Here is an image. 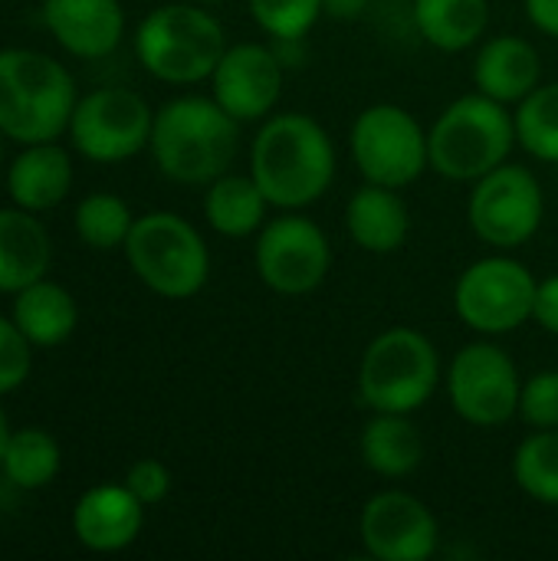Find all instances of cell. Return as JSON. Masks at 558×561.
I'll use <instances>...</instances> for the list:
<instances>
[{
	"label": "cell",
	"instance_id": "obj_1",
	"mask_svg": "<svg viewBox=\"0 0 558 561\" xmlns=\"http://www.w3.org/2000/svg\"><path fill=\"white\" fill-rule=\"evenodd\" d=\"M250 174L273 207H309L335 178V145L306 112L273 115L253 138Z\"/></svg>",
	"mask_w": 558,
	"mask_h": 561
},
{
	"label": "cell",
	"instance_id": "obj_2",
	"mask_svg": "<svg viewBox=\"0 0 558 561\" xmlns=\"http://www.w3.org/2000/svg\"><path fill=\"white\" fill-rule=\"evenodd\" d=\"M240 122L217 99L184 95L168 102L151 125V154L164 178L178 184H210L237 158Z\"/></svg>",
	"mask_w": 558,
	"mask_h": 561
},
{
	"label": "cell",
	"instance_id": "obj_3",
	"mask_svg": "<svg viewBox=\"0 0 558 561\" xmlns=\"http://www.w3.org/2000/svg\"><path fill=\"white\" fill-rule=\"evenodd\" d=\"M76 108L72 76L49 56L33 49L0 53V131L39 145L69 128Z\"/></svg>",
	"mask_w": 558,
	"mask_h": 561
},
{
	"label": "cell",
	"instance_id": "obj_4",
	"mask_svg": "<svg viewBox=\"0 0 558 561\" xmlns=\"http://www.w3.org/2000/svg\"><path fill=\"white\" fill-rule=\"evenodd\" d=\"M513 145V115L503 102L483 92L451 102L428 131L431 168L451 181H480L506 161Z\"/></svg>",
	"mask_w": 558,
	"mask_h": 561
},
{
	"label": "cell",
	"instance_id": "obj_5",
	"mask_svg": "<svg viewBox=\"0 0 558 561\" xmlns=\"http://www.w3.org/2000/svg\"><path fill=\"white\" fill-rule=\"evenodd\" d=\"M135 49L155 79L174 85L210 79L227 53L220 23L201 10V3H168L151 10L138 26Z\"/></svg>",
	"mask_w": 558,
	"mask_h": 561
},
{
	"label": "cell",
	"instance_id": "obj_6",
	"mask_svg": "<svg viewBox=\"0 0 558 561\" xmlns=\"http://www.w3.org/2000/svg\"><path fill=\"white\" fill-rule=\"evenodd\" d=\"M441 358L428 335L398 325L372 339L358 365V398L375 414H411L437 388Z\"/></svg>",
	"mask_w": 558,
	"mask_h": 561
},
{
	"label": "cell",
	"instance_id": "obj_7",
	"mask_svg": "<svg viewBox=\"0 0 558 561\" xmlns=\"http://www.w3.org/2000/svg\"><path fill=\"white\" fill-rule=\"evenodd\" d=\"M125 256L135 276L164 299H191L210 273V253L201 233L168 210L145 214L132 224Z\"/></svg>",
	"mask_w": 558,
	"mask_h": 561
},
{
	"label": "cell",
	"instance_id": "obj_8",
	"mask_svg": "<svg viewBox=\"0 0 558 561\" xmlns=\"http://www.w3.org/2000/svg\"><path fill=\"white\" fill-rule=\"evenodd\" d=\"M352 158L368 184L408 187L431 168L428 135L418 118L391 102L368 105L352 125Z\"/></svg>",
	"mask_w": 558,
	"mask_h": 561
},
{
	"label": "cell",
	"instance_id": "obj_9",
	"mask_svg": "<svg viewBox=\"0 0 558 561\" xmlns=\"http://www.w3.org/2000/svg\"><path fill=\"white\" fill-rule=\"evenodd\" d=\"M536 286V276L520 260L487 256L460 273L454 309L467 329L483 335H506L533 319Z\"/></svg>",
	"mask_w": 558,
	"mask_h": 561
},
{
	"label": "cell",
	"instance_id": "obj_10",
	"mask_svg": "<svg viewBox=\"0 0 558 561\" xmlns=\"http://www.w3.org/2000/svg\"><path fill=\"white\" fill-rule=\"evenodd\" d=\"M546 214L543 187L536 174L520 164H500L480 181L467 204V220L474 233L490 247H523L536 237Z\"/></svg>",
	"mask_w": 558,
	"mask_h": 561
},
{
	"label": "cell",
	"instance_id": "obj_11",
	"mask_svg": "<svg viewBox=\"0 0 558 561\" xmlns=\"http://www.w3.org/2000/svg\"><path fill=\"white\" fill-rule=\"evenodd\" d=\"M520 391L523 381L513 358L490 342L464 345L451 362V404L474 427H500L520 414Z\"/></svg>",
	"mask_w": 558,
	"mask_h": 561
},
{
	"label": "cell",
	"instance_id": "obj_12",
	"mask_svg": "<svg viewBox=\"0 0 558 561\" xmlns=\"http://www.w3.org/2000/svg\"><path fill=\"white\" fill-rule=\"evenodd\" d=\"M253 263L260 279L273 293L306 296L322 286L332 263V250L316 220L303 214H283L260 227Z\"/></svg>",
	"mask_w": 558,
	"mask_h": 561
},
{
	"label": "cell",
	"instance_id": "obj_13",
	"mask_svg": "<svg viewBox=\"0 0 558 561\" xmlns=\"http://www.w3.org/2000/svg\"><path fill=\"white\" fill-rule=\"evenodd\" d=\"M155 112L128 89H99L76 102L69 131L92 161H125L151 141Z\"/></svg>",
	"mask_w": 558,
	"mask_h": 561
},
{
	"label": "cell",
	"instance_id": "obj_14",
	"mask_svg": "<svg viewBox=\"0 0 558 561\" xmlns=\"http://www.w3.org/2000/svg\"><path fill=\"white\" fill-rule=\"evenodd\" d=\"M358 536L365 552L378 561H424L441 542L434 513L401 490H385L365 503Z\"/></svg>",
	"mask_w": 558,
	"mask_h": 561
},
{
	"label": "cell",
	"instance_id": "obj_15",
	"mask_svg": "<svg viewBox=\"0 0 558 561\" xmlns=\"http://www.w3.org/2000/svg\"><path fill=\"white\" fill-rule=\"evenodd\" d=\"M214 99L237 122H260L283 92V62L263 43L230 46L214 69Z\"/></svg>",
	"mask_w": 558,
	"mask_h": 561
},
{
	"label": "cell",
	"instance_id": "obj_16",
	"mask_svg": "<svg viewBox=\"0 0 558 561\" xmlns=\"http://www.w3.org/2000/svg\"><path fill=\"white\" fill-rule=\"evenodd\" d=\"M43 20L49 33L82 59L109 56L125 30V13L118 0H46Z\"/></svg>",
	"mask_w": 558,
	"mask_h": 561
},
{
	"label": "cell",
	"instance_id": "obj_17",
	"mask_svg": "<svg viewBox=\"0 0 558 561\" xmlns=\"http://www.w3.org/2000/svg\"><path fill=\"white\" fill-rule=\"evenodd\" d=\"M145 503L128 486H95L89 490L72 513V529L79 542L92 552H118L132 546L141 533Z\"/></svg>",
	"mask_w": 558,
	"mask_h": 561
},
{
	"label": "cell",
	"instance_id": "obj_18",
	"mask_svg": "<svg viewBox=\"0 0 558 561\" xmlns=\"http://www.w3.org/2000/svg\"><path fill=\"white\" fill-rule=\"evenodd\" d=\"M539 53L523 36H493L480 46L474 62L477 92L497 102H523L539 85Z\"/></svg>",
	"mask_w": 558,
	"mask_h": 561
},
{
	"label": "cell",
	"instance_id": "obj_19",
	"mask_svg": "<svg viewBox=\"0 0 558 561\" xmlns=\"http://www.w3.org/2000/svg\"><path fill=\"white\" fill-rule=\"evenodd\" d=\"M345 227L352 240L368 253H395L405 247L411 217L395 187L368 184L358 187L345 207Z\"/></svg>",
	"mask_w": 558,
	"mask_h": 561
},
{
	"label": "cell",
	"instance_id": "obj_20",
	"mask_svg": "<svg viewBox=\"0 0 558 561\" xmlns=\"http://www.w3.org/2000/svg\"><path fill=\"white\" fill-rule=\"evenodd\" d=\"M72 184V164L69 154L59 145L39 141L30 145L7 174V187L10 197L23 207V210H49L56 207Z\"/></svg>",
	"mask_w": 558,
	"mask_h": 561
},
{
	"label": "cell",
	"instance_id": "obj_21",
	"mask_svg": "<svg viewBox=\"0 0 558 561\" xmlns=\"http://www.w3.org/2000/svg\"><path fill=\"white\" fill-rule=\"evenodd\" d=\"M362 463L388 480L411 477L424 463V437L408 414H375L358 440Z\"/></svg>",
	"mask_w": 558,
	"mask_h": 561
},
{
	"label": "cell",
	"instance_id": "obj_22",
	"mask_svg": "<svg viewBox=\"0 0 558 561\" xmlns=\"http://www.w3.org/2000/svg\"><path fill=\"white\" fill-rule=\"evenodd\" d=\"M49 266V237L26 210H0V293H20L43 279Z\"/></svg>",
	"mask_w": 558,
	"mask_h": 561
},
{
	"label": "cell",
	"instance_id": "obj_23",
	"mask_svg": "<svg viewBox=\"0 0 558 561\" xmlns=\"http://www.w3.org/2000/svg\"><path fill=\"white\" fill-rule=\"evenodd\" d=\"M266 194L253 174H220L204 194V217L224 237H250L266 224Z\"/></svg>",
	"mask_w": 558,
	"mask_h": 561
},
{
	"label": "cell",
	"instance_id": "obj_24",
	"mask_svg": "<svg viewBox=\"0 0 558 561\" xmlns=\"http://www.w3.org/2000/svg\"><path fill=\"white\" fill-rule=\"evenodd\" d=\"M13 322L30 339V345L49 348L69 339V332L76 329V302L62 286L36 279L16 293Z\"/></svg>",
	"mask_w": 558,
	"mask_h": 561
},
{
	"label": "cell",
	"instance_id": "obj_25",
	"mask_svg": "<svg viewBox=\"0 0 558 561\" xmlns=\"http://www.w3.org/2000/svg\"><path fill=\"white\" fill-rule=\"evenodd\" d=\"M487 20V0H414V23L421 36L444 53L470 49L483 36Z\"/></svg>",
	"mask_w": 558,
	"mask_h": 561
},
{
	"label": "cell",
	"instance_id": "obj_26",
	"mask_svg": "<svg viewBox=\"0 0 558 561\" xmlns=\"http://www.w3.org/2000/svg\"><path fill=\"white\" fill-rule=\"evenodd\" d=\"M0 467H3V473H7V480L13 486H20V490H39L59 470V447H56V440L49 434H43L36 427L16 431L7 440V450H3Z\"/></svg>",
	"mask_w": 558,
	"mask_h": 561
},
{
	"label": "cell",
	"instance_id": "obj_27",
	"mask_svg": "<svg viewBox=\"0 0 558 561\" xmlns=\"http://www.w3.org/2000/svg\"><path fill=\"white\" fill-rule=\"evenodd\" d=\"M513 477L526 496L558 506V427L536 431L516 447Z\"/></svg>",
	"mask_w": 558,
	"mask_h": 561
},
{
	"label": "cell",
	"instance_id": "obj_28",
	"mask_svg": "<svg viewBox=\"0 0 558 561\" xmlns=\"http://www.w3.org/2000/svg\"><path fill=\"white\" fill-rule=\"evenodd\" d=\"M516 141L539 161L558 164V82L536 85L513 115Z\"/></svg>",
	"mask_w": 558,
	"mask_h": 561
},
{
	"label": "cell",
	"instance_id": "obj_29",
	"mask_svg": "<svg viewBox=\"0 0 558 561\" xmlns=\"http://www.w3.org/2000/svg\"><path fill=\"white\" fill-rule=\"evenodd\" d=\"M132 210L115 194H89L76 207V230L79 237L95 250H115L125 247L132 233Z\"/></svg>",
	"mask_w": 558,
	"mask_h": 561
},
{
	"label": "cell",
	"instance_id": "obj_30",
	"mask_svg": "<svg viewBox=\"0 0 558 561\" xmlns=\"http://www.w3.org/2000/svg\"><path fill=\"white\" fill-rule=\"evenodd\" d=\"M257 26L280 43H299L322 13V0H247Z\"/></svg>",
	"mask_w": 558,
	"mask_h": 561
},
{
	"label": "cell",
	"instance_id": "obj_31",
	"mask_svg": "<svg viewBox=\"0 0 558 561\" xmlns=\"http://www.w3.org/2000/svg\"><path fill=\"white\" fill-rule=\"evenodd\" d=\"M520 417L536 431L558 427V371H539L523 385Z\"/></svg>",
	"mask_w": 558,
	"mask_h": 561
},
{
	"label": "cell",
	"instance_id": "obj_32",
	"mask_svg": "<svg viewBox=\"0 0 558 561\" xmlns=\"http://www.w3.org/2000/svg\"><path fill=\"white\" fill-rule=\"evenodd\" d=\"M30 375V339L16 322L0 319V394L20 388Z\"/></svg>",
	"mask_w": 558,
	"mask_h": 561
},
{
	"label": "cell",
	"instance_id": "obj_33",
	"mask_svg": "<svg viewBox=\"0 0 558 561\" xmlns=\"http://www.w3.org/2000/svg\"><path fill=\"white\" fill-rule=\"evenodd\" d=\"M125 486H128L145 506H155V503H161V500L168 496V490H171V473H168V467L158 463V460H138V463L128 470Z\"/></svg>",
	"mask_w": 558,
	"mask_h": 561
},
{
	"label": "cell",
	"instance_id": "obj_34",
	"mask_svg": "<svg viewBox=\"0 0 558 561\" xmlns=\"http://www.w3.org/2000/svg\"><path fill=\"white\" fill-rule=\"evenodd\" d=\"M533 319H536L546 332L558 335V273L556 276H549V279H543V283L536 286Z\"/></svg>",
	"mask_w": 558,
	"mask_h": 561
},
{
	"label": "cell",
	"instance_id": "obj_35",
	"mask_svg": "<svg viewBox=\"0 0 558 561\" xmlns=\"http://www.w3.org/2000/svg\"><path fill=\"white\" fill-rule=\"evenodd\" d=\"M526 13L536 23V30L558 36V0H526Z\"/></svg>",
	"mask_w": 558,
	"mask_h": 561
},
{
	"label": "cell",
	"instance_id": "obj_36",
	"mask_svg": "<svg viewBox=\"0 0 558 561\" xmlns=\"http://www.w3.org/2000/svg\"><path fill=\"white\" fill-rule=\"evenodd\" d=\"M368 7V0H322V13L335 16V20H355L362 16Z\"/></svg>",
	"mask_w": 558,
	"mask_h": 561
},
{
	"label": "cell",
	"instance_id": "obj_37",
	"mask_svg": "<svg viewBox=\"0 0 558 561\" xmlns=\"http://www.w3.org/2000/svg\"><path fill=\"white\" fill-rule=\"evenodd\" d=\"M7 440H10V427H7V414H3V408H0V460H3Z\"/></svg>",
	"mask_w": 558,
	"mask_h": 561
},
{
	"label": "cell",
	"instance_id": "obj_38",
	"mask_svg": "<svg viewBox=\"0 0 558 561\" xmlns=\"http://www.w3.org/2000/svg\"><path fill=\"white\" fill-rule=\"evenodd\" d=\"M191 3H217V0H191Z\"/></svg>",
	"mask_w": 558,
	"mask_h": 561
}]
</instances>
